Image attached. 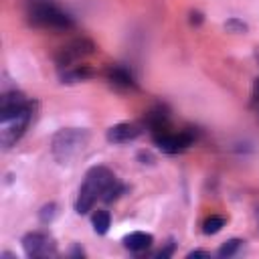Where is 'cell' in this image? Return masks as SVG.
I'll return each instance as SVG.
<instances>
[{"label": "cell", "instance_id": "cell-1", "mask_svg": "<svg viewBox=\"0 0 259 259\" xmlns=\"http://www.w3.org/2000/svg\"><path fill=\"white\" fill-rule=\"evenodd\" d=\"M125 186L115 178V174L105 166H93L87 170L85 180L79 188L75 208L79 214H87L97 198H103L105 202L115 200L119 194H123Z\"/></svg>", "mask_w": 259, "mask_h": 259}, {"label": "cell", "instance_id": "cell-2", "mask_svg": "<svg viewBox=\"0 0 259 259\" xmlns=\"http://www.w3.org/2000/svg\"><path fill=\"white\" fill-rule=\"evenodd\" d=\"M89 142V132L87 130H77V127H67L61 130L53 136L51 140V152L59 162H69L75 158Z\"/></svg>", "mask_w": 259, "mask_h": 259}, {"label": "cell", "instance_id": "cell-3", "mask_svg": "<svg viewBox=\"0 0 259 259\" xmlns=\"http://www.w3.org/2000/svg\"><path fill=\"white\" fill-rule=\"evenodd\" d=\"M28 20L34 26L55 28V30H67V28H73L75 24L67 12H63L51 2H32L28 8Z\"/></svg>", "mask_w": 259, "mask_h": 259}, {"label": "cell", "instance_id": "cell-4", "mask_svg": "<svg viewBox=\"0 0 259 259\" xmlns=\"http://www.w3.org/2000/svg\"><path fill=\"white\" fill-rule=\"evenodd\" d=\"M30 119H32V105L28 109H24L22 113H18L16 117L0 121V142H2V146L10 148L12 144H16L20 140V136L24 134V130L28 127Z\"/></svg>", "mask_w": 259, "mask_h": 259}, {"label": "cell", "instance_id": "cell-5", "mask_svg": "<svg viewBox=\"0 0 259 259\" xmlns=\"http://www.w3.org/2000/svg\"><path fill=\"white\" fill-rule=\"evenodd\" d=\"M93 49H95V45L89 38H85V36L75 38L69 45L61 47V51L57 55V65L61 69H67L71 65H77V61L83 59V57H87L89 53H93Z\"/></svg>", "mask_w": 259, "mask_h": 259}, {"label": "cell", "instance_id": "cell-6", "mask_svg": "<svg viewBox=\"0 0 259 259\" xmlns=\"http://www.w3.org/2000/svg\"><path fill=\"white\" fill-rule=\"evenodd\" d=\"M22 247H24V253L28 257H51V255L57 253L55 239L49 233H42V231H34V233L24 235Z\"/></svg>", "mask_w": 259, "mask_h": 259}, {"label": "cell", "instance_id": "cell-7", "mask_svg": "<svg viewBox=\"0 0 259 259\" xmlns=\"http://www.w3.org/2000/svg\"><path fill=\"white\" fill-rule=\"evenodd\" d=\"M154 142L156 146L166 152V154H178V152H184L192 142H194V136L192 132H178V134H172V132H162V134H154Z\"/></svg>", "mask_w": 259, "mask_h": 259}, {"label": "cell", "instance_id": "cell-8", "mask_svg": "<svg viewBox=\"0 0 259 259\" xmlns=\"http://www.w3.org/2000/svg\"><path fill=\"white\" fill-rule=\"evenodd\" d=\"M28 107H30V103L26 101V97L22 93H18V91L4 93L2 99H0V121L16 117L18 113H22Z\"/></svg>", "mask_w": 259, "mask_h": 259}, {"label": "cell", "instance_id": "cell-9", "mask_svg": "<svg viewBox=\"0 0 259 259\" xmlns=\"http://www.w3.org/2000/svg\"><path fill=\"white\" fill-rule=\"evenodd\" d=\"M140 136V127L136 123H115L107 130V140L111 144H127Z\"/></svg>", "mask_w": 259, "mask_h": 259}, {"label": "cell", "instance_id": "cell-10", "mask_svg": "<svg viewBox=\"0 0 259 259\" xmlns=\"http://www.w3.org/2000/svg\"><path fill=\"white\" fill-rule=\"evenodd\" d=\"M152 243H154V237L150 233H142V231H136V233H130L123 237V245L134 253L146 251L148 247H152Z\"/></svg>", "mask_w": 259, "mask_h": 259}, {"label": "cell", "instance_id": "cell-11", "mask_svg": "<svg viewBox=\"0 0 259 259\" xmlns=\"http://www.w3.org/2000/svg\"><path fill=\"white\" fill-rule=\"evenodd\" d=\"M107 77H109V81H111L115 87H121V89H132V87H136L134 75H132L125 67H121V65H113V67L107 71Z\"/></svg>", "mask_w": 259, "mask_h": 259}, {"label": "cell", "instance_id": "cell-12", "mask_svg": "<svg viewBox=\"0 0 259 259\" xmlns=\"http://www.w3.org/2000/svg\"><path fill=\"white\" fill-rule=\"evenodd\" d=\"M146 123L152 130V134H162L168 130V113L164 107H154L146 113Z\"/></svg>", "mask_w": 259, "mask_h": 259}, {"label": "cell", "instance_id": "cell-13", "mask_svg": "<svg viewBox=\"0 0 259 259\" xmlns=\"http://www.w3.org/2000/svg\"><path fill=\"white\" fill-rule=\"evenodd\" d=\"M91 221H93V231H95L97 235H105V233L109 231L111 217H109L107 210H95V214H93Z\"/></svg>", "mask_w": 259, "mask_h": 259}, {"label": "cell", "instance_id": "cell-14", "mask_svg": "<svg viewBox=\"0 0 259 259\" xmlns=\"http://www.w3.org/2000/svg\"><path fill=\"white\" fill-rule=\"evenodd\" d=\"M225 217H219V214H212V217H208L204 223H202V231H204V235H214V233H219L223 227H225Z\"/></svg>", "mask_w": 259, "mask_h": 259}, {"label": "cell", "instance_id": "cell-15", "mask_svg": "<svg viewBox=\"0 0 259 259\" xmlns=\"http://www.w3.org/2000/svg\"><path fill=\"white\" fill-rule=\"evenodd\" d=\"M241 245H243L241 239H229L227 243L221 245V249H219L217 253H219V257H233V255L241 249Z\"/></svg>", "mask_w": 259, "mask_h": 259}, {"label": "cell", "instance_id": "cell-16", "mask_svg": "<svg viewBox=\"0 0 259 259\" xmlns=\"http://www.w3.org/2000/svg\"><path fill=\"white\" fill-rule=\"evenodd\" d=\"M225 28L231 30V32H247V24H245L243 20H239V18L227 20V22H225Z\"/></svg>", "mask_w": 259, "mask_h": 259}, {"label": "cell", "instance_id": "cell-17", "mask_svg": "<svg viewBox=\"0 0 259 259\" xmlns=\"http://www.w3.org/2000/svg\"><path fill=\"white\" fill-rule=\"evenodd\" d=\"M55 212H57V206H55L53 202L47 204V206H42V210H40V221H42V223H51L53 217H55Z\"/></svg>", "mask_w": 259, "mask_h": 259}, {"label": "cell", "instance_id": "cell-18", "mask_svg": "<svg viewBox=\"0 0 259 259\" xmlns=\"http://www.w3.org/2000/svg\"><path fill=\"white\" fill-rule=\"evenodd\" d=\"M172 251H174V243L170 241V243H168V247H166V249H162V251L158 253V257H162V259H164V257H170V255H172Z\"/></svg>", "mask_w": 259, "mask_h": 259}, {"label": "cell", "instance_id": "cell-19", "mask_svg": "<svg viewBox=\"0 0 259 259\" xmlns=\"http://www.w3.org/2000/svg\"><path fill=\"white\" fill-rule=\"evenodd\" d=\"M192 257H210V253L208 251H190L188 259H192Z\"/></svg>", "mask_w": 259, "mask_h": 259}, {"label": "cell", "instance_id": "cell-20", "mask_svg": "<svg viewBox=\"0 0 259 259\" xmlns=\"http://www.w3.org/2000/svg\"><path fill=\"white\" fill-rule=\"evenodd\" d=\"M190 22L200 24V22H202V14H200V12H190Z\"/></svg>", "mask_w": 259, "mask_h": 259}, {"label": "cell", "instance_id": "cell-21", "mask_svg": "<svg viewBox=\"0 0 259 259\" xmlns=\"http://www.w3.org/2000/svg\"><path fill=\"white\" fill-rule=\"evenodd\" d=\"M253 91H255V97L259 99V77H257V81H255V87H253Z\"/></svg>", "mask_w": 259, "mask_h": 259}, {"label": "cell", "instance_id": "cell-22", "mask_svg": "<svg viewBox=\"0 0 259 259\" xmlns=\"http://www.w3.org/2000/svg\"><path fill=\"white\" fill-rule=\"evenodd\" d=\"M257 57H259V51H257Z\"/></svg>", "mask_w": 259, "mask_h": 259}, {"label": "cell", "instance_id": "cell-23", "mask_svg": "<svg viewBox=\"0 0 259 259\" xmlns=\"http://www.w3.org/2000/svg\"><path fill=\"white\" fill-rule=\"evenodd\" d=\"M257 219H259V214H257Z\"/></svg>", "mask_w": 259, "mask_h": 259}]
</instances>
